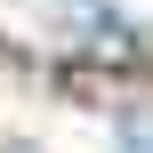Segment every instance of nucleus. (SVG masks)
I'll use <instances>...</instances> for the list:
<instances>
[{"instance_id":"obj_1","label":"nucleus","mask_w":153,"mask_h":153,"mask_svg":"<svg viewBox=\"0 0 153 153\" xmlns=\"http://www.w3.org/2000/svg\"><path fill=\"white\" fill-rule=\"evenodd\" d=\"M113 145L121 153H153V113L145 105H121V113H113Z\"/></svg>"}]
</instances>
